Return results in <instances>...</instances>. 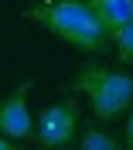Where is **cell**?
Masks as SVG:
<instances>
[{
  "instance_id": "cell-8",
  "label": "cell",
  "mask_w": 133,
  "mask_h": 150,
  "mask_svg": "<svg viewBox=\"0 0 133 150\" xmlns=\"http://www.w3.org/2000/svg\"><path fill=\"white\" fill-rule=\"evenodd\" d=\"M0 150H24V143H21V140H10V137L0 133Z\"/></svg>"
},
{
  "instance_id": "cell-2",
  "label": "cell",
  "mask_w": 133,
  "mask_h": 150,
  "mask_svg": "<svg viewBox=\"0 0 133 150\" xmlns=\"http://www.w3.org/2000/svg\"><path fill=\"white\" fill-rule=\"evenodd\" d=\"M72 89L89 96L96 120L103 123H116L133 106V75L116 65H99V62L79 65L72 72Z\"/></svg>"
},
{
  "instance_id": "cell-5",
  "label": "cell",
  "mask_w": 133,
  "mask_h": 150,
  "mask_svg": "<svg viewBox=\"0 0 133 150\" xmlns=\"http://www.w3.org/2000/svg\"><path fill=\"white\" fill-rule=\"evenodd\" d=\"M89 4L96 7V14H99V21H103L109 38H116L120 28L133 17V0H89Z\"/></svg>"
},
{
  "instance_id": "cell-1",
  "label": "cell",
  "mask_w": 133,
  "mask_h": 150,
  "mask_svg": "<svg viewBox=\"0 0 133 150\" xmlns=\"http://www.w3.org/2000/svg\"><path fill=\"white\" fill-rule=\"evenodd\" d=\"M24 17L41 24L58 41H65L79 51L103 55L106 48H113V38L106 34L103 21L89 0H41V4L24 10Z\"/></svg>"
},
{
  "instance_id": "cell-4",
  "label": "cell",
  "mask_w": 133,
  "mask_h": 150,
  "mask_svg": "<svg viewBox=\"0 0 133 150\" xmlns=\"http://www.w3.org/2000/svg\"><path fill=\"white\" fill-rule=\"evenodd\" d=\"M31 89H34V82L24 79L14 92L0 96V133L10 137V140H28L31 130H34V123H31V109H28Z\"/></svg>"
},
{
  "instance_id": "cell-6",
  "label": "cell",
  "mask_w": 133,
  "mask_h": 150,
  "mask_svg": "<svg viewBox=\"0 0 133 150\" xmlns=\"http://www.w3.org/2000/svg\"><path fill=\"white\" fill-rule=\"evenodd\" d=\"M79 150H120V140H116L113 133L99 130V126H86V133H82V143H79Z\"/></svg>"
},
{
  "instance_id": "cell-3",
  "label": "cell",
  "mask_w": 133,
  "mask_h": 150,
  "mask_svg": "<svg viewBox=\"0 0 133 150\" xmlns=\"http://www.w3.org/2000/svg\"><path fill=\"white\" fill-rule=\"evenodd\" d=\"M79 112H82L79 99H62V103L45 106L38 112V123H34L38 143H45L48 150H65L79 133Z\"/></svg>"
},
{
  "instance_id": "cell-7",
  "label": "cell",
  "mask_w": 133,
  "mask_h": 150,
  "mask_svg": "<svg viewBox=\"0 0 133 150\" xmlns=\"http://www.w3.org/2000/svg\"><path fill=\"white\" fill-rule=\"evenodd\" d=\"M113 48H116V58L123 62V65H133V17L126 21L120 34L113 38Z\"/></svg>"
},
{
  "instance_id": "cell-9",
  "label": "cell",
  "mask_w": 133,
  "mask_h": 150,
  "mask_svg": "<svg viewBox=\"0 0 133 150\" xmlns=\"http://www.w3.org/2000/svg\"><path fill=\"white\" fill-rule=\"evenodd\" d=\"M123 150H133V112L126 120V137H123Z\"/></svg>"
}]
</instances>
